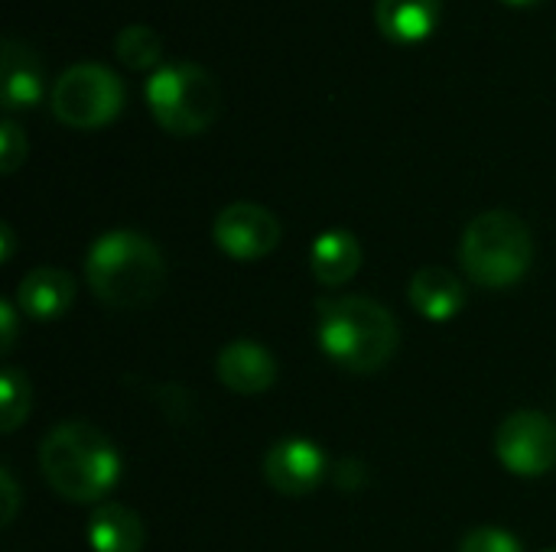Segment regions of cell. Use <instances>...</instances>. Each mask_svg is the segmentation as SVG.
Here are the masks:
<instances>
[{
    "label": "cell",
    "instance_id": "19",
    "mask_svg": "<svg viewBox=\"0 0 556 552\" xmlns=\"http://www.w3.org/2000/svg\"><path fill=\"white\" fill-rule=\"evenodd\" d=\"M459 552H525L521 540L502 527H476L463 537Z\"/></svg>",
    "mask_w": 556,
    "mask_h": 552
},
{
    "label": "cell",
    "instance_id": "2",
    "mask_svg": "<svg viewBox=\"0 0 556 552\" xmlns=\"http://www.w3.org/2000/svg\"><path fill=\"white\" fill-rule=\"evenodd\" d=\"M316 338L332 364L349 374L381 371L401 345V325L368 296H336L316 303Z\"/></svg>",
    "mask_w": 556,
    "mask_h": 552
},
{
    "label": "cell",
    "instance_id": "6",
    "mask_svg": "<svg viewBox=\"0 0 556 552\" xmlns=\"http://www.w3.org/2000/svg\"><path fill=\"white\" fill-rule=\"evenodd\" d=\"M124 81L101 62H75L52 81V114L75 130L108 127L124 111Z\"/></svg>",
    "mask_w": 556,
    "mask_h": 552
},
{
    "label": "cell",
    "instance_id": "21",
    "mask_svg": "<svg viewBox=\"0 0 556 552\" xmlns=\"http://www.w3.org/2000/svg\"><path fill=\"white\" fill-rule=\"evenodd\" d=\"M0 488H3V527H10L20 508V488L10 468H0Z\"/></svg>",
    "mask_w": 556,
    "mask_h": 552
},
{
    "label": "cell",
    "instance_id": "16",
    "mask_svg": "<svg viewBox=\"0 0 556 552\" xmlns=\"http://www.w3.org/2000/svg\"><path fill=\"white\" fill-rule=\"evenodd\" d=\"M147 543V530L137 511L117 501H104L94 508L88 521V547L94 552H140Z\"/></svg>",
    "mask_w": 556,
    "mask_h": 552
},
{
    "label": "cell",
    "instance_id": "12",
    "mask_svg": "<svg viewBox=\"0 0 556 552\" xmlns=\"http://www.w3.org/2000/svg\"><path fill=\"white\" fill-rule=\"evenodd\" d=\"M75 303V280L62 267H33L16 286V309L33 322H55Z\"/></svg>",
    "mask_w": 556,
    "mask_h": 552
},
{
    "label": "cell",
    "instance_id": "9",
    "mask_svg": "<svg viewBox=\"0 0 556 552\" xmlns=\"http://www.w3.org/2000/svg\"><path fill=\"white\" fill-rule=\"evenodd\" d=\"M329 472L326 452L313 439H280L264 455V482L283 498H306L313 495Z\"/></svg>",
    "mask_w": 556,
    "mask_h": 552
},
{
    "label": "cell",
    "instance_id": "25",
    "mask_svg": "<svg viewBox=\"0 0 556 552\" xmlns=\"http://www.w3.org/2000/svg\"><path fill=\"white\" fill-rule=\"evenodd\" d=\"M505 3H515V7H528V3H538V0H505Z\"/></svg>",
    "mask_w": 556,
    "mask_h": 552
},
{
    "label": "cell",
    "instance_id": "22",
    "mask_svg": "<svg viewBox=\"0 0 556 552\" xmlns=\"http://www.w3.org/2000/svg\"><path fill=\"white\" fill-rule=\"evenodd\" d=\"M16 306L13 303H0V329H3V335H0V351L3 355H10L13 351V345H16Z\"/></svg>",
    "mask_w": 556,
    "mask_h": 552
},
{
    "label": "cell",
    "instance_id": "18",
    "mask_svg": "<svg viewBox=\"0 0 556 552\" xmlns=\"http://www.w3.org/2000/svg\"><path fill=\"white\" fill-rule=\"evenodd\" d=\"M0 403H3L0 433H16L26 423V416H29V377L16 364H7L3 368V377H0Z\"/></svg>",
    "mask_w": 556,
    "mask_h": 552
},
{
    "label": "cell",
    "instance_id": "23",
    "mask_svg": "<svg viewBox=\"0 0 556 552\" xmlns=\"http://www.w3.org/2000/svg\"><path fill=\"white\" fill-rule=\"evenodd\" d=\"M336 482H339L345 491H355L358 485H365V465H362V462H355V459L339 462V475H336Z\"/></svg>",
    "mask_w": 556,
    "mask_h": 552
},
{
    "label": "cell",
    "instance_id": "11",
    "mask_svg": "<svg viewBox=\"0 0 556 552\" xmlns=\"http://www.w3.org/2000/svg\"><path fill=\"white\" fill-rule=\"evenodd\" d=\"M215 374H218V381L231 394H238V397H261L277 381V361H274V355L264 345H257L251 338H235V342H228L218 351Z\"/></svg>",
    "mask_w": 556,
    "mask_h": 552
},
{
    "label": "cell",
    "instance_id": "3",
    "mask_svg": "<svg viewBox=\"0 0 556 552\" xmlns=\"http://www.w3.org/2000/svg\"><path fill=\"white\" fill-rule=\"evenodd\" d=\"M160 247L130 228L101 234L85 257V280L98 303L111 309L147 306L163 286Z\"/></svg>",
    "mask_w": 556,
    "mask_h": 552
},
{
    "label": "cell",
    "instance_id": "7",
    "mask_svg": "<svg viewBox=\"0 0 556 552\" xmlns=\"http://www.w3.org/2000/svg\"><path fill=\"white\" fill-rule=\"evenodd\" d=\"M495 455L518 478H541L556 468V423L538 410H515L495 429Z\"/></svg>",
    "mask_w": 556,
    "mask_h": 552
},
{
    "label": "cell",
    "instance_id": "24",
    "mask_svg": "<svg viewBox=\"0 0 556 552\" xmlns=\"http://www.w3.org/2000/svg\"><path fill=\"white\" fill-rule=\"evenodd\" d=\"M10 257H13V228L0 224V260L10 264Z\"/></svg>",
    "mask_w": 556,
    "mask_h": 552
},
{
    "label": "cell",
    "instance_id": "8",
    "mask_svg": "<svg viewBox=\"0 0 556 552\" xmlns=\"http://www.w3.org/2000/svg\"><path fill=\"white\" fill-rule=\"evenodd\" d=\"M212 238L225 257L251 264L277 251L283 228L270 208L257 202H231L215 215Z\"/></svg>",
    "mask_w": 556,
    "mask_h": 552
},
{
    "label": "cell",
    "instance_id": "20",
    "mask_svg": "<svg viewBox=\"0 0 556 552\" xmlns=\"http://www.w3.org/2000/svg\"><path fill=\"white\" fill-rule=\"evenodd\" d=\"M26 153H29V140H26L23 127L13 117H3V124H0V172L3 176L16 172L23 166Z\"/></svg>",
    "mask_w": 556,
    "mask_h": 552
},
{
    "label": "cell",
    "instance_id": "1",
    "mask_svg": "<svg viewBox=\"0 0 556 552\" xmlns=\"http://www.w3.org/2000/svg\"><path fill=\"white\" fill-rule=\"evenodd\" d=\"M39 468L62 501L94 504L114 491L121 478V455L98 426L65 420L46 433L39 446Z\"/></svg>",
    "mask_w": 556,
    "mask_h": 552
},
{
    "label": "cell",
    "instance_id": "14",
    "mask_svg": "<svg viewBox=\"0 0 556 552\" xmlns=\"http://www.w3.org/2000/svg\"><path fill=\"white\" fill-rule=\"evenodd\" d=\"M407 296L427 322H450L466 309V283L453 270L437 264L414 273Z\"/></svg>",
    "mask_w": 556,
    "mask_h": 552
},
{
    "label": "cell",
    "instance_id": "17",
    "mask_svg": "<svg viewBox=\"0 0 556 552\" xmlns=\"http://www.w3.org/2000/svg\"><path fill=\"white\" fill-rule=\"evenodd\" d=\"M114 52L121 59V65L134 68V72H153L163 65V39L156 29L130 23L114 36Z\"/></svg>",
    "mask_w": 556,
    "mask_h": 552
},
{
    "label": "cell",
    "instance_id": "26",
    "mask_svg": "<svg viewBox=\"0 0 556 552\" xmlns=\"http://www.w3.org/2000/svg\"><path fill=\"white\" fill-rule=\"evenodd\" d=\"M541 552H556V547H551V550H541Z\"/></svg>",
    "mask_w": 556,
    "mask_h": 552
},
{
    "label": "cell",
    "instance_id": "5",
    "mask_svg": "<svg viewBox=\"0 0 556 552\" xmlns=\"http://www.w3.org/2000/svg\"><path fill=\"white\" fill-rule=\"evenodd\" d=\"M147 107L153 120L176 137L208 130L222 111L218 78L199 62H163L147 78Z\"/></svg>",
    "mask_w": 556,
    "mask_h": 552
},
{
    "label": "cell",
    "instance_id": "10",
    "mask_svg": "<svg viewBox=\"0 0 556 552\" xmlns=\"http://www.w3.org/2000/svg\"><path fill=\"white\" fill-rule=\"evenodd\" d=\"M46 94V72L36 49L7 36L0 49V104L7 114L36 107Z\"/></svg>",
    "mask_w": 556,
    "mask_h": 552
},
{
    "label": "cell",
    "instance_id": "15",
    "mask_svg": "<svg viewBox=\"0 0 556 552\" xmlns=\"http://www.w3.org/2000/svg\"><path fill=\"white\" fill-rule=\"evenodd\" d=\"M362 260H365V251H362L358 238L345 228L323 231L309 247V270H313L316 283H323L329 290L345 286L358 273Z\"/></svg>",
    "mask_w": 556,
    "mask_h": 552
},
{
    "label": "cell",
    "instance_id": "4",
    "mask_svg": "<svg viewBox=\"0 0 556 552\" xmlns=\"http://www.w3.org/2000/svg\"><path fill=\"white\" fill-rule=\"evenodd\" d=\"M459 264L482 290H508L534 264V238L521 215L492 208L476 215L459 241Z\"/></svg>",
    "mask_w": 556,
    "mask_h": 552
},
{
    "label": "cell",
    "instance_id": "13",
    "mask_svg": "<svg viewBox=\"0 0 556 552\" xmlns=\"http://www.w3.org/2000/svg\"><path fill=\"white\" fill-rule=\"evenodd\" d=\"M443 0H378L375 23L384 39L397 46H417L440 26Z\"/></svg>",
    "mask_w": 556,
    "mask_h": 552
}]
</instances>
